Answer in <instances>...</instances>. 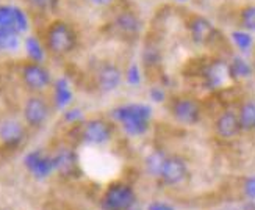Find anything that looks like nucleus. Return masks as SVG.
<instances>
[{"mask_svg": "<svg viewBox=\"0 0 255 210\" xmlns=\"http://www.w3.org/2000/svg\"><path fill=\"white\" fill-rule=\"evenodd\" d=\"M113 25L118 30L119 35L127 36V38H136L142 28L139 17L133 13V11H121L115 17Z\"/></svg>", "mask_w": 255, "mask_h": 210, "instance_id": "obj_8", "label": "nucleus"}, {"mask_svg": "<svg viewBox=\"0 0 255 210\" xmlns=\"http://www.w3.org/2000/svg\"><path fill=\"white\" fill-rule=\"evenodd\" d=\"M229 72L232 77H248V75H251V66L246 61L235 58L230 64Z\"/></svg>", "mask_w": 255, "mask_h": 210, "instance_id": "obj_20", "label": "nucleus"}, {"mask_svg": "<svg viewBox=\"0 0 255 210\" xmlns=\"http://www.w3.org/2000/svg\"><path fill=\"white\" fill-rule=\"evenodd\" d=\"M254 66H255V61H254Z\"/></svg>", "mask_w": 255, "mask_h": 210, "instance_id": "obj_29", "label": "nucleus"}, {"mask_svg": "<svg viewBox=\"0 0 255 210\" xmlns=\"http://www.w3.org/2000/svg\"><path fill=\"white\" fill-rule=\"evenodd\" d=\"M19 46L17 31H6L0 35V50H13Z\"/></svg>", "mask_w": 255, "mask_h": 210, "instance_id": "obj_19", "label": "nucleus"}, {"mask_svg": "<svg viewBox=\"0 0 255 210\" xmlns=\"http://www.w3.org/2000/svg\"><path fill=\"white\" fill-rule=\"evenodd\" d=\"M82 137L86 143H91V145H102L112 137V127L104 119H91L83 126Z\"/></svg>", "mask_w": 255, "mask_h": 210, "instance_id": "obj_7", "label": "nucleus"}, {"mask_svg": "<svg viewBox=\"0 0 255 210\" xmlns=\"http://www.w3.org/2000/svg\"><path fill=\"white\" fill-rule=\"evenodd\" d=\"M243 192H245V195L249 198V200L255 201V176L246 179L245 187H243Z\"/></svg>", "mask_w": 255, "mask_h": 210, "instance_id": "obj_25", "label": "nucleus"}, {"mask_svg": "<svg viewBox=\"0 0 255 210\" xmlns=\"http://www.w3.org/2000/svg\"><path fill=\"white\" fill-rule=\"evenodd\" d=\"M164 156L161 152H153L152 156L147 159V168L152 174H157L160 176V171H161V167H163V163H164Z\"/></svg>", "mask_w": 255, "mask_h": 210, "instance_id": "obj_21", "label": "nucleus"}, {"mask_svg": "<svg viewBox=\"0 0 255 210\" xmlns=\"http://www.w3.org/2000/svg\"><path fill=\"white\" fill-rule=\"evenodd\" d=\"M238 121L241 130H255V102H246L243 104L238 113Z\"/></svg>", "mask_w": 255, "mask_h": 210, "instance_id": "obj_16", "label": "nucleus"}, {"mask_svg": "<svg viewBox=\"0 0 255 210\" xmlns=\"http://www.w3.org/2000/svg\"><path fill=\"white\" fill-rule=\"evenodd\" d=\"M53 160V168H57L61 174H71L75 167H77V159L74 156V152L63 149L57 154V157Z\"/></svg>", "mask_w": 255, "mask_h": 210, "instance_id": "obj_15", "label": "nucleus"}, {"mask_svg": "<svg viewBox=\"0 0 255 210\" xmlns=\"http://www.w3.org/2000/svg\"><path fill=\"white\" fill-rule=\"evenodd\" d=\"M123 80V72L113 63L104 64L97 72V85L102 91H115Z\"/></svg>", "mask_w": 255, "mask_h": 210, "instance_id": "obj_11", "label": "nucleus"}, {"mask_svg": "<svg viewBox=\"0 0 255 210\" xmlns=\"http://www.w3.org/2000/svg\"><path fill=\"white\" fill-rule=\"evenodd\" d=\"M47 115H49V108H47V104L42 101L41 97H30L25 107H24V116H25V121L33 126V127H38L41 126L44 121L47 119Z\"/></svg>", "mask_w": 255, "mask_h": 210, "instance_id": "obj_10", "label": "nucleus"}, {"mask_svg": "<svg viewBox=\"0 0 255 210\" xmlns=\"http://www.w3.org/2000/svg\"><path fill=\"white\" fill-rule=\"evenodd\" d=\"M133 203H135V193L124 184L112 185L102 198L104 210H128Z\"/></svg>", "mask_w": 255, "mask_h": 210, "instance_id": "obj_3", "label": "nucleus"}, {"mask_svg": "<svg viewBox=\"0 0 255 210\" xmlns=\"http://www.w3.org/2000/svg\"><path fill=\"white\" fill-rule=\"evenodd\" d=\"M188 30L194 42L197 44H207L215 36V27L212 22L202 16H193L188 22Z\"/></svg>", "mask_w": 255, "mask_h": 210, "instance_id": "obj_9", "label": "nucleus"}, {"mask_svg": "<svg viewBox=\"0 0 255 210\" xmlns=\"http://www.w3.org/2000/svg\"><path fill=\"white\" fill-rule=\"evenodd\" d=\"M71 101V91L64 80H60L57 83V104L58 107H64Z\"/></svg>", "mask_w": 255, "mask_h": 210, "instance_id": "obj_22", "label": "nucleus"}, {"mask_svg": "<svg viewBox=\"0 0 255 210\" xmlns=\"http://www.w3.org/2000/svg\"><path fill=\"white\" fill-rule=\"evenodd\" d=\"M28 3L41 11H50L53 8H57L58 0H28Z\"/></svg>", "mask_w": 255, "mask_h": 210, "instance_id": "obj_24", "label": "nucleus"}, {"mask_svg": "<svg viewBox=\"0 0 255 210\" xmlns=\"http://www.w3.org/2000/svg\"><path fill=\"white\" fill-rule=\"evenodd\" d=\"M128 82L136 85L139 82V74H138V68L136 66H131L130 68V72H128Z\"/></svg>", "mask_w": 255, "mask_h": 210, "instance_id": "obj_26", "label": "nucleus"}, {"mask_svg": "<svg viewBox=\"0 0 255 210\" xmlns=\"http://www.w3.org/2000/svg\"><path fill=\"white\" fill-rule=\"evenodd\" d=\"M116 118L121 121L128 135H141L147 130L150 108L139 104L126 105L116 110Z\"/></svg>", "mask_w": 255, "mask_h": 210, "instance_id": "obj_2", "label": "nucleus"}, {"mask_svg": "<svg viewBox=\"0 0 255 210\" xmlns=\"http://www.w3.org/2000/svg\"><path fill=\"white\" fill-rule=\"evenodd\" d=\"M172 115L182 124H196L201 118V108L194 99L182 97L172 104Z\"/></svg>", "mask_w": 255, "mask_h": 210, "instance_id": "obj_5", "label": "nucleus"}, {"mask_svg": "<svg viewBox=\"0 0 255 210\" xmlns=\"http://www.w3.org/2000/svg\"><path fill=\"white\" fill-rule=\"evenodd\" d=\"M22 80L33 91H41L50 83V74L39 63H30L22 69Z\"/></svg>", "mask_w": 255, "mask_h": 210, "instance_id": "obj_6", "label": "nucleus"}, {"mask_svg": "<svg viewBox=\"0 0 255 210\" xmlns=\"http://www.w3.org/2000/svg\"><path fill=\"white\" fill-rule=\"evenodd\" d=\"M27 165L31 170V173L36 174L38 178H44V176H47L53 170V160L42 157L39 152L30 154L27 157Z\"/></svg>", "mask_w": 255, "mask_h": 210, "instance_id": "obj_14", "label": "nucleus"}, {"mask_svg": "<svg viewBox=\"0 0 255 210\" xmlns=\"http://www.w3.org/2000/svg\"><path fill=\"white\" fill-rule=\"evenodd\" d=\"M232 38H234V42L241 50H248L252 44L251 35H248V33H245V31H235L234 35H232Z\"/></svg>", "mask_w": 255, "mask_h": 210, "instance_id": "obj_23", "label": "nucleus"}, {"mask_svg": "<svg viewBox=\"0 0 255 210\" xmlns=\"http://www.w3.org/2000/svg\"><path fill=\"white\" fill-rule=\"evenodd\" d=\"M47 49L55 55H68L77 46V33L64 20H55L46 31Z\"/></svg>", "mask_w": 255, "mask_h": 210, "instance_id": "obj_1", "label": "nucleus"}, {"mask_svg": "<svg viewBox=\"0 0 255 210\" xmlns=\"http://www.w3.org/2000/svg\"><path fill=\"white\" fill-rule=\"evenodd\" d=\"M215 129H216V134L221 138H234V137H237L241 132L238 115L234 113V112L221 113L218 116V119H216Z\"/></svg>", "mask_w": 255, "mask_h": 210, "instance_id": "obj_12", "label": "nucleus"}, {"mask_svg": "<svg viewBox=\"0 0 255 210\" xmlns=\"http://www.w3.org/2000/svg\"><path fill=\"white\" fill-rule=\"evenodd\" d=\"M149 210H174V209L168 204H163V203H153V204H150Z\"/></svg>", "mask_w": 255, "mask_h": 210, "instance_id": "obj_27", "label": "nucleus"}, {"mask_svg": "<svg viewBox=\"0 0 255 210\" xmlns=\"http://www.w3.org/2000/svg\"><path fill=\"white\" fill-rule=\"evenodd\" d=\"M186 173H188L186 162L182 157L172 156V157L164 159V163L160 171V178L163 179L164 184L177 185L186 178Z\"/></svg>", "mask_w": 255, "mask_h": 210, "instance_id": "obj_4", "label": "nucleus"}, {"mask_svg": "<svg viewBox=\"0 0 255 210\" xmlns=\"http://www.w3.org/2000/svg\"><path fill=\"white\" fill-rule=\"evenodd\" d=\"M25 47H27V53H28V57L35 61V63H39L44 57V52H42V47H41V44L36 38H33L30 36L25 42Z\"/></svg>", "mask_w": 255, "mask_h": 210, "instance_id": "obj_18", "label": "nucleus"}, {"mask_svg": "<svg viewBox=\"0 0 255 210\" xmlns=\"http://www.w3.org/2000/svg\"><path fill=\"white\" fill-rule=\"evenodd\" d=\"M240 24H241L243 28L255 31V5H249V6L241 9Z\"/></svg>", "mask_w": 255, "mask_h": 210, "instance_id": "obj_17", "label": "nucleus"}, {"mask_svg": "<svg viewBox=\"0 0 255 210\" xmlns=\"http://www.w3.org/2000/svg\"><path fill=\"white\" fill-rule=\"evenodd\" d=\"M24 138V127L16 119H6L0 124V140L6 146H16Z\"/></svg>", "mask_w": 255, "mask_h": 210, "instance_id": "obj_13", "label": "nucleus"}, {"mask_svg": "<svg viewBox=\"0 0 255 210\" xmlns=\"http://www.w3.org/2000/svg\"><path fill=\"white\" fill-rule=\"evenodd\" d=\"M94 6H110L115 0H90Z\"/></svg>", "mask_w": 255, "mask_h": 210, "instance_id": "obj_28", "label": "nucleus"}]
</instances>
